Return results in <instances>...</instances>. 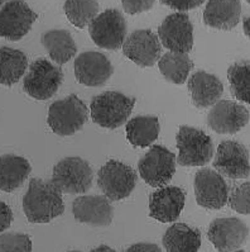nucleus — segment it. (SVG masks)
Returning <instances> with one entry per match:
<instances>
[{"label": "nucleus", "mask_w": 250, "mask_h": 252, "mask_svg": "<svg viewBox=\"0 0 250 252\" xmlns=\"http://www.w3.org/2000/svg\"><path fill=\"white\" fill-rule=\"evenodd\" d=\"M37 14L23 0H9L0 8V37L19 41L32 28Z\"/></svg>", "instance_id": "nucleus-10"}, {"label": "nucleus", "mask_w": 250, "mask_h": 252, "mask_svg": "<svg viewBox=\"0 0 250 252\" xmlns=\"http://www.w3.org/2000/svg\"><path fill=\"white\" fill-rule=\"evenodd\" d=\"M90 252H116L115 250H112L111 247L106 246V245H100L99 247H96V249L91 250Z\"/></svg>", "instance_id": "nucleus-37"}, {"label": "nucleus", "mask_w": 250, "mask_h": 252, "mask_svg": "<svg viewBox=\"0 0 250 252\" xmlns=\"http://www.w3.org/2000/svg\"><path fill=\"white\" fill-rule=\"evenodd\" d=\"M0 252H32V241L24 233L0 234Z\"/></svg>", "instance_id": "nucleus-30"}, {"label": "nucleus", "mask_w": 250, "mask_h": 252, "mask_svg": "<svg viewBox=\"0 0 250 252\" xmlns=\"http://www.w3.org/2000/svg\"><path fill=\"white\" fill-rule=\"evenodd\" d=\"M161 41L150 30H138L125 39L124 55L141 67H150L161 59Z\"/></svg>", "instance_id": "nucleus-16"}, {"label": "nucleus", "mask_w": 250, "mask_h": 252, "mask_svg": "<svg viewBox=\"0 0 250 252\" xmlns=\"http://www.w3.org/2000/svg\"><path fill=\"white\" fill-rule=\"evenodd\" d=\"M63 10L72 26L83 30L99 15V3L97 0H66Z\"/></svg>", "instance_id": "nucleus-28"}, {"label": "nucleus", "mask_w": 250, "mask_h": 252, "mask_svg": "<svg viewBox=\"0 0 250 252\" xmlns=\"http://www.w3.org/2000/svg\"><path fill=\"white\" fill-rule=\"evenodd\" d=\"M166 252H198L201 247V233L185 223H174L163 236Z\"/></svg>", "instance_id": "nucleus-23"}, {"label": "nucleus", "mask_w": 250, "mask_h": 252, "mask_svg": "<svg viewBox=\"0 0 250 252\" xmlns=\"http://www.w3.org/2000/svg\"><path fill=\"white\" fill-rule=\"evenodd\" d=\"M137 172L124 162L109 160L97 172V185L104 196L118 202L132 194L137 184Z\"/></svg>", "instance_id": "nucleus-6"}, {"label": "nucleus", "mask_w": 250, "mask_h": 252, "mask_svg": "<svg viewBox=\"0 0 250 252\" xmlns=\"http://www.w3.org/2000/svg\"><path fill=\"white\" fill-rule=\"evenodd\" d=\"M28 160L15 155L0 156V191L12 193L23 185L30 174Z\"/></svg>", "instance_id": "nucleus-22"}, {"label": "nucleus", "mask_w": 250, "mask_h": 252, "mask_svg": "<svg viewBox=\"0 0 250 252\" xmlns=\"http://www.w3.org/2000/svg\"><path fill=\"white\" fill-rule=\"evenodd\" d=\"M68 252H81V251H68Z\"/></svg>", "instance_id": "nucleus-40"}, {"label": "nucleus", "mask_w": 250, "mask_h": 252, "mask_svg": "<svg viewBox=\"0 0 250 252\" xmlns=\"http://www.w3.org/2000/svg\"><path fill=\"white\" fill-rule=\"evenodd\" d=\"M72 214L80 223L94 227H106L111 224L114 209L106 196L83 195L72 203Z\"/></svg>", "instance_id": "nucleus-18"}, {"label": "nucleus", "mask_w": 250, "mask_h": 252, "mask_svg": "<svg viewBox=\"0 0 250 252\" xmlns=\"http://www.w3.org/2000/svg\"><path fill=\"white\" fill-rule=\"evenodd\" d=\"M141 179L152 188H165L176 172V156L163 146H152L139 160Z\"/></svg>", "instance_id": "nucleus-9"}, {"label": "nucleus", "mask_w": 250, "mask_h": 252, "mask_svg": "<svg viewBox=\"0 0 250 252\" xmlns=\"http://www.w3.org/2000/svg\"><path fill=\"white\" fill-rule=\"evenodd\" d=\"M249 123V112L242 104L219 100L207 114V125L220 134H235Z\"/></svg>", "instance_id": "nucleus-14"}, {"label": "nucleus", "mask_w": 250, "mask_h": 252, "mask_svg": "<svg viewBox=\"0 0 250 252\" xmlns=\"http://www.w3.org/2000/svg\"><path fill=\"white\" fill-rule=\"evenodd\" d=\"M214 167L221 176L229 179H247L250 175L249 152L242 143L224 141L218 147Z\"/></svg>", "instance_id": "nucleus-15"}, {"label": "nucleus", "mask_w": 250, "mask_h": 252, "mask_svg": "<svg viewBox=\"0 0 250 252\" xmlns=\"http://www.w3.org/2000/svg\"><path fill=\"white\" fill-rule=\"evenodd\" d=\"M8 1L9 0H0V8H1V6H3L5 3H8Z\"/></svg>", "instance_id": "nucleus-38"}, {"label": "nucleus", "mask_w": 250, "mask_h": 252, "mask_svg": "<svg viewBox=\"0 0 250 252\" xmlns=\"http://www.w3.org/2000/svg\"><path fill=\"white\" fill-rule=\"evenodd\" d=\"M186 194L178 187H165L156 190L149 198V216L158 222H176L183 211Z\"/></svg>", "instance_id": "nucleus-19"}, {"label": "nucleus", "mask_w": 250, "mask_h": 252, "mask_svg": "<svg viewBox=\"0 0 250 252\" xmlns=\"http://www.w3.org/2000/svg\"><path fill=\"white\" fill-rule=\"evenodd\" d=\"M159 1L163 5L169 6L171 9L177 10V12L180 13H185L202 5L205 0H159Z\"/></svg>", "instance_id": "nucleus-33"}, {"label": "nucleus", "mask_w": 250, "mask_h": 252, "mask_svg": "<svg viewBox=\"0 0 250 252\" xmlns=\"http://www.w3.org/2000/svg\"><path fill=\"white\" fill-rule=\"evenodd\" d=\"M194 195L200 207L221 209L229 202V187L218 171L211 169L198 170L194 176Z\"/></svg>", "instance_id": "nucleus-12"}, {"label": "nucleus", "mask_w": 250, "mask_h": 252, "mask_svg": "<svg viewBox=\"0 0 250 252\" xmlns=\"http://www.w3.org/2000/svg\"><path fill=\"white\" fill-rule=\"evenodd\" d=\"M229 204L236 213L250 214V181L243 183L233 190L229 196Z\"/></svg>", "instance_id": "nucleus-31"}, {"label": "nucleus", "mask_w": 250, "mask_h": 252, "mask_svg": "<svg viewBox=\"0 0 250 252\" xmlns=\"http://www.w3.org/2000/svg\"><path fill=\"white\" fill-rule=\"evenodd\" d=\"M75 76L86 86H104L111 77L114 68L105 55L88 51L79 55L74 63Z\"/></svg>", "instance_id": "nucleus-17"}, {"label": "nucleus", "mask_w": 250, "mask_h": 252, "mask_svg": "<svg viewBox=\"0 0 250 252\" xmlns=\"http://www.w3.org/2000/svg\"><path fill=\"white\" fill-rule=\"evenodd\" d=\"M158 38L169 52L189 54L194 46V26L189 15L185 13L168 15L159 26Z\"/></svg>", "instance_id": "nucleus-11"}, {"label": "nucleus", "mask_w": 250, "mask_h": 252, "mask_svg": "<svg viewBox=\"0 0 250 252\" xmlns=\"http://www.w3.org/2000/svg\"><path fill=\"white\" fill-rule=\"evenodd\" d=\"M42 46L47 50L52 61L57 65L68 63L76 55L77 46L68 31L52 30L43 33L41 37Z\"/></svg>", "instance_id": "nucleus-24"}, {"label": "nucleus", "mask_w": 250, "mask_h": 252, "mask_svg": "<svg viewBox=\"0 0 250 252\" xmlns=\"http://www.w3.org/2000/svg\"><path fill=\"white\" fill-rule=\"evenodd\" d=\"M234 252H247V251H234Z\"/></svg>", "instance_id": "nucleus-41"}, {"label": "nucleus", "mask_w": 250, "mask_h": 252, "mask_svg": "<svg viewBox=\"0 0 250 252\" xmlns=\"http://www.w3.org/2000/svg\"><path fill=\"white\" fill-rule=\"evenodd\" d=\"M124 252H162L157 245L154 243H136V245H132L130 247H128Z\"/></svg>", "instance_id": "nucleus-35"}, {"label": "nucleus", "mask_w": 250, "mask_h": 252, "mask_svg": "<svg viewBox=\"0 0 250 252\" xmlns=\"http://www.w3.org/2000/svg\"><path fill=\"white\" fill-rule=\"evenodd\" d=\"M189 90L194 107L205 109L220 100L224 85L215 75L205 71L194 72L189 79Z\"/></svg>", "instance_id": "nucleus-20"}, {"label": "nucleus", "mask_w": 250, "mask_h": 252, "mask_svg": "<svg viewBox=\"0 0 250 252\" xmlns=\"http://www.w3.org/2000/svg\"><path fill=\"white\" fill-rule=\"evenodd\" d=\"M156 0H121L125 13L130 15L144 13L153 8Z\"/></svg>", "instance_id": "nucleus-32"}, {"label": "nucleus", "mask_w": 250, "mask_h": 252, "mask_svg": "<svg viewBox=\"0 0 250 252\" xmlns=\"http://www.w3.org/2000/svg\"><path fill=\"white\" fill-rule=\"evenodd\" d=\"M88 118L86 104L75 94L51 104L47 123L53 133L61 137L72 136L81 131Z\"/></svg>", "instance_id": "nucleus-3"}, {"label": "nucleus", "mask_w": 250, "mask_h": 252, "mask_svg": "<svg viewBox=\"0 0 250 252\" xmlns=\"http://www.w3.org/2000/svg\"><path fill=\"white\" fill-rule=\"evenodd\" d=\"M88 33L96 46L109 51L123 47L127 36V21L119 10L100 13L88 26Z\"/></svg>", "instance_id": "nucleus-8"}, {"label": "nucleus", "mask_w": 250, "mask_h": 252, "mask_svg": "<svg viewBox=\"0 0 250 252\" xmlns=\"http://www.w3.org/2000/svg\"><path fill=\"white\" fill-rule=\"evenodd\" d=\"M13 220V212L4 202H0V233L10 227Z\"/></svg>", "instance_id": "nucleus-34"}, {"label": "nucleus", "mask_w": 250, "mask_h": 252, "mask_svg": "<svg viewBox=\"0 0 250 252\" xmlns=\"http://www.w3.org/2000/svg\"><path fill=\"white\" fill-rule=\"evenodd\" d=\"M127 138L134 147L144 149L158 138L159 122L157 117L139 116L127 123Z\"/></svg>", "instance_id": "nucleus-26"}, {"label": "nucleus", "mask_w": 250, "mask_h": 252, "mask_svg": "<svg viewBox=\"0 0 250 252\" xmlns=\"http://www.w3.org/2000/svg\"><path fill=\"white\" fill-rule=\"evenodd\" d=\"M240 14V0H209L203 10V23L215 30L231 31L238 26Z\"/></svg>", "instance_id": "nucleus-21"}, {"label": "nucleus", "mask_w": 250, "mask_h": 252, "mask_svg": "<svg viewBox=\"0 0 250 252\" xmlns=\"http://www.w3.org/2000/svg\"><path fill=\"white\" fill-rule=\"evenodd\" d=\"M94 172L87 161L81 158H62L53 167L52 183L63 194H83L90 190Z\"/></svg>", "instance_id": "nucleus-5"}, {"label": "nucleus", "mask_w": 250, "mask_h": 252, "mask_svg": "<svg viewBox=\"0 0 250 252\" xmlns=\"http://www.w3.org/2000/svg\"><path fill=\"white\" fill-rule=\"evenodd\" d=\"M63 80L62 70L46 59L35 60L23 81V89L30 98L47 100L58 92Z\"/></svg>", "instance_id": "nucleus-7"}, {"label": "nucleus", "mask_w": 250, "mask_h": 252, "mask_svg": "<svg viewBox=\"0 0 250 252\" xmlns=\"http://www.w3.org/2000/svg\"><path fill=\"white\" fill-rule=\"evenodd\" d=\"M245 1H247V3H249V4H250V0H245Z\"/></svg>", "instance_id": "nucleus-39"}, {"label": "nucleus", "mask_w": 250, "mask_h": 252, "mask_svg": "<svg viewBox=\"0 0 250 252\" xmlns=\"http://www.w3.org/2000/svg\"><path fill=\"white\" fill-rule=\"evenodd\" d=\"M28 68L24 52L15 48L0 47V84L12 86L21 80Z\"/></svg>", "instance_id": "nucleus-25"}, {"label": "nucleus", "mask_w": 250, "mask_h": 252, "mask_svg": "<svg viewBox=\"0 0 250 252\" xmlns=\"http://www.w3.org/2000/svg\"><path fill=\"white\" fill-rule=\"evenodd\" d=\"M176 140L181 166H205L214 158V143L202 129L181 126Z\"/></svg>", "instance_id": "nucleus-4"}, {"label": "nucleus", "mask_w": 250, "mask_h": 252, "mask_svg": "<svg viewBox=\"0 0 250 252\" xmlns=\"http://www.w3.org/2000/svg\"><path fill=\"white\" fill-rule=\"evenodd\" d=\"M249 236V228L239 218H218L212 220L207 237L219 252H234L243 246Z\"/></svg>", "instance_id": "nucleus-13"}, {"label": "nucleus", "mask_w": 250, "mask_h": 252, "mask_svg": "<svg viewBox=\"0 0 250 252\" xmlns=\"http://www.w3.org/2000/svg\"><path fill=\"white\" fill-rule=\"evenodd\" d=\"M23 211L30 223H50L65 211L61 190L52 181L32 179L23 198Z\"/></svg>", "instance_id": "nucleus-1"}, {"label": "nucleus", "mask_w": 250, "mask_h": 252, "mask_svg": "<svg viewBox=\"0 0 250 252\" xmlns=\"http://www.w3.org/2000/svg\"><path fill=\"white\" fill-rule=\"evenodd\" d=\"M227 80L234 98L250 105V63H236L230 66Z\"/></svg>", "instance_id": "nucleus-29"}, {"label": "nucleus", "mask_w": 250, "mask_h": 252, "mask_svg": "<svg viewBox=\"0 0 250 252\" xmlns=\"http://www.w3.org/2000/svg\"><path fill=\"white\" fill-rule=\"evenodd\" d=\"M243 30H244L245 36H247L250 41V17L245 18L244 22H243Z\"/></svg>", "instance_id": "nucleus-36"}, {"label": "nucleus", "mask_w": 250, "mask_h": 252, "mask_svg": "<svg viewBox=\"0 0 250 252\" xmlns=\"http://www.w3.org/2000/svg\"><path fill=\"white\" fill-rule=\"evenodd\" d=\"M158 67L166 80L181 85L186 83L190 71L194 68V63L187 54L167 52L159 59Z\"/></svg>", "instance_id": "nucleus-27"}, {"label": "nucleus", "mask_w": 250, "mask_h": 252, "mask_svg": "<svg viewBox=\"0 0 250 252\" xmlns=\"http://www.w3.org/2000/svg\"><path fill=\"white\" fill-rule=\"evenodd\" d=\"M134 104L136 98H129L119 92H105L92 99L91 119L100 127L116 129L128 121Z\"/></svg>", "instance_id": "nucleus-2"}]
</instances>
